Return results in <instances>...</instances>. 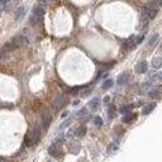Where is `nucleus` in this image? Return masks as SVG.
I'll return each instance as SVG.
<instances>
[{"mask_svg":"<svg viewBox=\"0 0 162 162\" xmlns=\"http://www.w3.org/2000/svg\"><path fill=\"white\" fill-rule=\"evenodd\" d=\"M89 106H90V109L92 110H98L99 108H100V99L99 98H94L89 101Z\"/></svg>","mask_w":162,"mask_h":162,"instance_id":"obj_10","label":"nucleus"},{"mask_svg":"<svg viewBox=\"0 0 162 162\" xmlns=\"http://www.w3.org/2000/svg\"><path fill=\"white\" fill-rule=\"evenodd\" d=\"M25 14V8L24 6H19L15 11V20H20Z\"/></svg>","mask_w":162,"mask_h":162,"instance_id":"obj_14","label":"nucleus"},{"mask_svg":"<svg viewBox=\"0 0 162 162\" xmlns=\"http://www.w3.org/2000/svg\"><path fill=\"white\" fill-rule=\"evenodd\" d=\"M31 132H32L34 143H38L40 141V137H42V128H40V126H36Z\"/></svg>","mask_w":162,"mask_h":162,"instance_id":"obj_5","label":"nucleus"},{"mask_svg":"<svg viewBox=\"0 0 162 162\" xmlns=\"http://www.w3.org/2000/svg\"><path fill=\"white\" fill-rule=\"evenodd\" d=\"M115 112H117L115 106L113 104H109V106H108V117H109V119H113L115 117Z\"/></svg>","mask_w":162,"mask_h":162,"instance_id":"obj_18","label":"nucleus"},{"mask_svg":"<svg viewBox=\"0 0 162 162\" xmlns=\"http://www.w3.org/2000/svg\"><path fill=\"white\" fill-rule=\"evenodd\" d=\"M43 17H45V9L42 6H37L33 10V14H32V18H31V23L33 25H38V24L42 23Z\"/></svg>","mask_w":162,"mask_h":162,"instance_id":"obj_1","label":"nucleus"},{"mask_svg":"<svg viewBox=\"0 0 162 162\" xmlns=\"http://www.w3.org/2000/svg\"><path fill=\"white\" fill-rule=\"evenodd\" d=\"M113 84H114L113 80H110V79H109V80H105L104 83H103V86H101V87H103L104 90H108V89H110V87L113 86Z\"/></svg>","mask_w":162,"mask_h":162,"instance_id":"obj_23","label":"nucleus"},{"mask_svg":"<svg viewBox=\"0 0 162 162\" xmlns=\"http://www.w3.org/2000/svg\"><path fill=\"white\" fill-rule=\"evenodd\" d=\"M9 2H10V0H0V3H2V4H6Z\"/></svg>","mask_w":162,"mask_h":162,"instance_id":"obj_32","label":"nucleus"},{"mask_svg":"<svg viewBox=\"0 0 162 162\" xmlns=\"http://www.w3.org/2000/svg\"><path fill=\"white\" fill-rule=\"evenodd\" d=\"M91 92V89H89V90H86L85 92H83V96H86V95H89V94Z\"/></svg>","mask_w":162,"mask_h":162,"instance_id":"obj_31","label":"nucleus"},{"mask_svg":"<svg viewBox=\"0 0 162 162\" xmlns=\"http://www.w3.org/2000/svg\"><path fill=\"white\" fill-rule=\"evenodd\" d=\"M85 133H86V126H80V127L76 128V130H75V136L83 137V136H85Z\"/></svg>","mask_w":162,"mask_h":162,"instance_id":"obj_16","label":"nucleus"},{"mask_svg":"<svg viewBox=\"0 0 162 162\" xmlns=\"http://www.w3.org/2000/svg\"><path fill=\"white\" fill-rule=\"evenodd\" d=\"M117 148H118V147H117V144H115V143H110L109 146H108V152L112 153L113 151H115V150H117Z\"/></svg>","mask_w":162,"mask_h":162,"instance_id":"obj_27","label":"nucleus"},{"mask_svg":"<svg viewBox=\"0 0 162 162\" xmlns=\"http://www.w3.org/2000/svg\"><path fill=\"white\" fill-rule=\"evenodd\" d=\"M136 118H137L136 114L128 113V114H124V117H123V119H122V122H123V123H130V122H133Z\"/></svg>","mask_w":162,"mask_h":162,"instance_id":"obj_13","label":"nucleus"},{"mask_svg":"<svg viewBox=\"0 0 162 162\" xmlns=\"http://www.w3.org/2000/svg\"><path fill=\"white\" fill-rule=\"evenodd\" d=\"M51 120H52V115L49 112H45L42 114V124L45 128H48L49 124H51Z\"/></svg>","mask_w":162,"mask_h":162,"instance_id":"obj_8","label":"nucleus"},{"mask_svg":"<svg viewBox=\"0 0 162 162\" xmlns=\"http://www.w3.org/2000/svg\"><path fill=\"white\" fill-rule=\"evenodd\" d=\"M157 10H158V9H156V8L151 6V5H147V8L143 10V14H144L148 19H153V18L157 15Z\"/></svg>","mask_w":162,"mask_h":162,"instance_id":"obj_4","label":"nucleus"},{"mask_svg":"<svg viewBox=\"0 0 162 162\" xmlns=\"http://www.w3.org/2000/svg\"><path fill=\"white\" fill-rule=\"evenodd\" d=\"M48 153H49L51 156H53V157H58V156L61 155V148H60V144H57V143H53L52 146H49V148H48Z\"/></svg>","mask_w":162,"mask_h":162,"instance_id":"obj_6","label":"nucleus"},{"mask_svg":"<svg viewBox=\"0 0 162 162\" xmlns=\"http://www.w3.org/2000/svg\"><path fill=\"white\" fill-rule=\"evenodd\" d=\"M117 83H118V85H120V86L126 85V84L128 83V75H127V74H120V75L118 76Z\"/></svg>","mask_w":162,"mask_h":162,"instance_id":"obj_12","label":"nucleus"},{"mask_svg":"<svg viewBox=\"0 0 162 162\" xmlns=\"http://www.w3.org/2000/svg\"><path fill=\"white\" fill-rule=\"evenodd\" d=\"M86 115H87V109H86V108H83V109L79 110V113H77L79 118H83V117H86Z\"/></svg>","mask_w":162,"mask_h":162,"instance_id":"obj_25","label":"nucleus"},{"mask_svg":"<svg viewBox=\"0 0 162 162\" xmlns=\"http://www.w3.org/2000/svg\"><path fill=\"white\" fill-rule=\"evenodd\" d=\"M132 109H133V105L132 104H127V105H123L119 109V112L122 113V114H128V113H130L132 112Z\"/></svg>","mask_w":162,"mask_h":162,"instance_id":"obj_17","label":"nucleus"},{"mask_svg":"<svg viewBox=\"0 0 162 162\" xmlns=\"http://www.w3.org/2000/svg\"><path fill=\"white\" fill-rule=\"evenodd\" d=\"M109 100H110V99H109V96H106V98H105V99H104V101H105V103H106V104H108V103H109Z\"/></svg>","mask_w":162,"mask_h":162,"instance_id":"obj_33","label":"nucleus"},{"mask_svg":"<svg viewBox=\"0 0 162 162\" xmlns=\"http://www.w3.org/2000/svg\"><path fill=\"white\" fill-rule=\"evenodd\" d=\"M6 51L4 49V48H0V60H4L5 57H6Z\"/></svg>","mask_w":162,"mask_h":162,"instance_id":"obj_28","label":"nucleus"},{"mask_svg":"<svg viewBox=\"0 0 162 162\" xmlns=\"http://www.w3.org/2000/svg\"><path fill=\"white\" fill-rule=\"evenodd\" d=\"M158 4H160V6L162 8V0H160V2H158Z\"/></svg>","mask_w":162,"mask_h":162,"instance_id":"obj_34","label":"nucleus"},{"mask_svg":"<svg viewBox=\"0 0 162 162\" xmlns=\"http://www.w3.org/2000/svg\"><path fill=\"white\" fill-rule=\"evenodd\" d=\"M69 124H70V119H69V120H66L65 123H63V124H62V126L60 127V129H63L65 127H67V126H69Z\"/></svg>","mask_w":162,"mask_h":162,"instance_id":"obj_29","label":"nucleus"},{"mask_svg":"<svg viewBox=\"0 0 162 162\" xmlns=\"http://www.w3.org/2000/svg\"><path fill=\"white\" fill-rule=\"evenodd\" d=\"M10 43L14 46V48L17 49V48H20V47H24V46L28 45L29 39L27 38L25 36H23V34H18L15 37H13V39L10 40Z\"/></svg>","mask_w":162,"mask_h":162,"instance_id":"obj_2","label":"nucleus"},{"mask_svg":"<svg viewBox=\"0 0 162 162\" xmlns=\"http://www.w3.org/2000/svg\"><path fill=\"white\" fill-rule=\"evenodd\" d=\"M152 66H153V69H161L162 67V58L161 57H155L152 60Z\"/></svg>","mask_w":162,"mask_h":162,"instance_id":"obj_19","label":"nucleus"},{"mask_svg":"<svg viewBox=\"0 0 162 162\" xmlns=\"http://www.w3.org/2000/svg\"><path fill=\"white\" fill-rule=\"evenodd\" d=\"M151 80L152 81H162V72L158 71V72H152L151 75Z\"/></svg>","mask_w":162,"mask_h":162,"instance_id":"obj_21","label":"nucleus"},{"mask_svg":"<svg viewBox=\"0 0 162 162\" xmlns=\"http://www.w3.org/2000/svg\"><path fill=\"white\" fill-rule=\"evenodd\" d=\"M0 15H2V13H0Z\"/></svg>","mask_w":162,"mask_h":162,"instance_id":"obj_36","label":"nucleus"},{"mask_svg":"<svg viewBox=\"0 0 162 162\" xmlns=\"http://www.w3.org/2000/svg\"><path fill=\"white\" fill-rule=\"evenodd\" d=\"M40 3H45V4H49V3H52L53 0H39Z\"/></svg>","mask_w":162,"mask_h":162,"instance_id":"obj_30","label":"nucleus"},{"mask_svg":"<svg viewBox=\"0 0 162 162\" xmlns=\"http://www.w3.org/2000/svg\"><path fill=\"white\" fill-rule=\"evenodd\" d=\"M156 108V104L155 103H151V104H147L144 108H143V110H142V113L144 114V115H147V114H150L153 109Z\"/></svg>","mask_w":162,"mask_h":162,"instance_id":"obj_15","label":"nucleus"},{"mask_svg":"<svg viewBox=\"0 0 162 162\" xmlns=\"http://www.w3.org/2000/svg\"><path fill=\"white\" fill-rule=\"evenodd\" d=\"M137 45V38L136 37H134V36H132V37H129L127 40H126V42H124V45H123V48L124 49H132L134 46H136Z\"/></svg>","mask_w":162,"mask_h":162,"instance_id":"obj_7","label":"nucleus"},{"mask_svg":"<svg viewBox=\"0 0 162 162\" xmlns=\"http://www.w3.org/2000/svg\"><path fill=\"white\" fill-rule=\"evenodd\" d=\"M152 87V84L151 83H143L141 85V92H147V91H150Z\"/></svg>","mask_w":162,"mask_h":162,"instance_id":"obj_22","label":"nucleus"},{"mask_svg":"<svg viewBox=\"0 0 162 162\" xmlns=\"http://www.w3.org/2000/svg\"><path fill=\"white\" fill-rule=\"evenodd\" d=\"M34 143V141H33V136H32V132L29 130L28 133L25 134V144L27 146H32Z\"/></svg>","mask_w":162,"mask_h":162,"instance_id":"obj_20","label":"nucleus"},{"mask_svg":"<svg viewBox=\"0 0 162 162\" xmlns=\"http://www.w3.org/2000/svg\"><path fill=\"white\" fill-rule=\"evenodd\" d=\"M147 69H148V65H147L146 61H141V62H138L137 66H136V70H137L138 74H144V72L147 71Z\"/></svg>","mask_w":162,"mask_h":162,"instance_id":"obj_9","label":"nucleus"},{"mask_svg":"<svg viewBox=\"0 0 162 162\" xmlns=\"http://www.w3.org/2000/svg\"><path fill=\"white\" fill-rule=\"evenodd\" d=\"M162 90V87L161 86H158V87H155V89H151L150 90V96L151 98H153V99H157V98H160V95H161V91Z\"/></svg>","mask_w":162,"mask_h":162,"instance_id":"obj_11","label":"nucleus"},{"mask_svg":"<svg viewBox=\"0 0 162 162\" xmlns=\"http://www.w3.org/2000/svg\"><path fill=\"white\" fill-rule=\"evenodd\" d=\"M157 39H158V34L156 33V34H153L152 37H151V39H150V42H148V46H150V47H152L156 42H157Z\"/></svg>","mask_w":162,"mask_h":162,"instance_id":"obj_24","label":"nucleus"},{"mask_svg":"<svg viewBox=\"0 0 162 162\" xmlns=\"http://www.w3.org/2000/svg\"><path fill=\"white\" fill-rule=\"evenodd\" d=\"M160 49H161V51H162V45H161V47H160Z\"/></svg>","mask_w":162,"mask_h":162,"instance_id":"obj_35","label":"nucleus"},{"mask_svg":"<svg viewBox=\"0 0 162 162\" xmlns=\"http://www.w3.org/2000/svg\"><path fill=\"white\" fill-rule=\"evenodd\" d=\"M94 123H95V126H98V127H101L103 126V119L100 117H95L94 118Z\"/></svg>","mask_w":162,"mask_h":162,"instance_id":"obj_26","label":"nucleus"},{"mask_svg":"<svg viewBox=\"0 0 162 162\" xmlns=\"http://www.w3.org/2000/svg\"><path fill=\"white\" fill-rule=\"evenodd\" d=\"M67 101H69V98H67L66 95H58L55 100H53L52 106H53V109L58 110V109H61V108H62L63 105L67 104Z\"/></svg>","mask_w":162,"mask_h":162,"instance_id":"obj_3","label":"nucleus"}]
</instances>
